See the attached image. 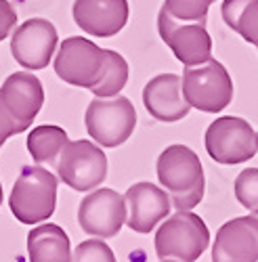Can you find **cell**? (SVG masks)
Wrapping results in <instances>:
<instances>
[{
	"instance_id": "1",
	"label": "cell",
	"mask_w": 258,
	"mask_h": 262,
	"mask_svg": "<svg viewBox=\"0 0 258 262\" xmlns=\"http://www.w3.org/2000/svg\"><path fill=\"white\" fill-rule=\"evenodd\" d=\"M158 181L168 193L172 208L193 210L206 193V177L198 154L187 145L166 147L156 164Z\"/></svg>"
},
{
	"instance_id": "2",
	"label": "cell",
	"mask_w": 258,
	"mask_h": 262,
	"mask_svg": "<svg viewBox=\"0 0 258 262\" xmlns=\"http://www.w3.org/2000/svg\"><path fill=\"white\" fill-rule=\"evenodd\" d=\"M59 179L40 164L24 166L9 195V208L21 225L49 221L57 208Z\"/></svg>"
},
{
	"instance_id": "3",
	"label": "cell",
	"mask_w": 258,
	"mask_h": 262,
	"mask_svg": "<svg viewBox=\"0 0 258 262\" xmlns=\"http://www.w3.org/2000/svg\"><path fill=\"white\" fill-rule=\"evenodd\" d=\"M154 246L160 260L196 262L210 246V231L196 212L177 210L158 227Z\"/></svg>"
},
{
	"instance_id": "4",
	"label": "cell",
	"mask_w": 258,
	"mask_h": 262,
	"mask_svg": "<svg viewBox=\"0 0 258 262\" xmlns=\"http://www.w3.org/2000/svg\"><path fill=\"white\" fill-rule=\"evenodd\" d=\"M181 86L189 107L206 114L223 112L233 99L231 76L225 65L212 57L200 65L185 68L181 76Z\"/></svg>"
},
{
	"instance_id": "5",
	"label": "cell",
	"mask_w": 258,
	"mask_h": 262,
	"mask_svg": "<svg viewBox=\"0 0 258 262\" xmlns=\"http://www.w3.org/2000/svg\"><path fill=\"white\" fill-rule=\"evenodd\" d=\"M84 126L89 137L101 147H120L124 145L137 126V112L122 95L101 99L95 97L84 114Z\"/></svg>"
},
{
	"instance_id": "6",
	"label": "cell",
	"mask_w": 258,
	"mask_h": 262,
	"mask_svg": "<svg viewBox=\"0 0 258 262\" xmlns=\"http://www.w3.org/2000/svg\"><path fill=\"white\" fill-rule=\"evenodd\" d=\"M107 156L93 141H68L57 158L55 170L59 181L70 189L89 193L107 179Z\"/></svg>"
},
{
	"instance_id": "7",
	"label": "cell",
	"mask_w": 258,
	"mask_h": 262,
	"mask_svg": "<svg viewBox=\"0 0 258 262\" xmlns=\"http://www.w3.org/2000/svg\"><path fill=\"white\" fill-rule=\"evenodd\" d=\"M204 145L208 156L217 164L235 166L256 156L258 137L248 120L223 116L206 128Z\"/></svg>"
},
{
	"instance_id": "8",
	"label": "cell",
	"mask_w": 258,
	"mask_h": 262,
	"mask_svg": "<svg viewBox=\"0 0 258 262\" xmlns=\"http://www.w3.org/2000/svg\"><path fill=\"white\" fill-rule=\"evenodd\" d=\"M105 68V49L84 36H70L55 55V74L72 86L91 91L101 80Z\"/></svg>"
},
{
	"instance_id": "9",
	"label": "cell",
	"mask_w": 258,
	"mask_h": 262,
	"mask_svg": "<svg viewBox=\"0 0 258 262\" xmlns=\"http://www.w3.org/2000/svg\"><path fill=\"white\" fill-rule=\"evenodd\" d=\"M158 32L164 45L185 68L200 65L212 57V38L204 21L175 19L162 7L158 13Z\"/></svg>"
},
{
	"instance_id": "10",
	"label": "cell",
	"mask_w": 258,
	"mask_h": 262,
	"mask_svg": "<svg viewBox=\"0 0 258 262\" xmlns=\"http://www.w3.org/2000/svg\"><path fill=\"white\" fill-rule=\"evenodd\" d=\"M126 202L114 189H93L80 202L78 208V225L86 235L99 239H110L120 233L126 225Z\"/></svg>"
},
{
	"instance_id": "11",
	"label": "cell",
	"mask_w": 258,
	"mask_h": 262,
	"mask_svg": "<svg viewBox=\"0 0 258 262\" xmlns=\"http://www.w3.org/2000/svg\"><path fill=\"white\" fill-rule=\"evenodd\" d=\"M57 42V28L51 21L45 17H32L13 32L11 53L21 68L36 72L51 65Z\"/></svg>"
},
{
	"instance_id": "12",
	"label": "cell",
	"mask_w": 258,
	"mask_h": 262,
	"mask_svg": "<svg viewBox=\"0 0 258 262\" xmlns=\"http://www.w3.org/2000/svg\"><path fill=\"white\" fill-rule=\"evenodd\" d=\"M212 262H258V218H231L214 237Z\"/></svg>"
},
{
	"instance_id": "13",
	"label": "cell",
	"mask_w": 258,
	"mask_h": 262,
	"mask_svg": "<svg viewBox=\"0 0 258 262\" xmlns=\"http://www.w3.org/2000/svg\"><path fill=\"white\" fill-rule=\"evenodd\" d=\"M0 99L19 126V133H26L45 105V89L38 76L17 72L11 74L0 86Z\"/></svg>"
},
{
	"instance_id": "14",
	"label": "cell",
	"mask_w": 258,
	"mask_h": 262,
	"mask_svg": "<svg viewBox=\"0 0 258 262\" xmlns=\"http://www.w3.org/2000/svg\"><path fill=\"white\" fill-rule=\"evenodd\" d=\"M124 202L128 210L126 225L141 235L152 233L156 225H160L170 214V208H172L168 193L149 181L135 183L126 191Z\"/></svg>"
},
{
	"instance_id": "15",
	"label": "cell",
	"mask_w": 258,
	"mask_h": 262,
	"mask_svg": "<svg viewBox=\"0 0 258 262\" xmlns=\"http://www.w3.org/2000/svg\"><path fill=\"white\" fill-rule=\"evenodd\" d=\"M76 26L95 38H112L128 24V0H76L74 3Z\"/></svg>"
},
{
	"instance_id": "16",
	"label": "cell",
	"mask_w": 258,
	"mask_h": 262,
	"mask_svg": "<svg viewBox=\"0 0 258 262\" xmlns=\"http://www.w3.org/2000/svg\"><path fill=\"white\" fill-rule=\"evenodd\" d=\"M143 105L147 114L164 124H175L189 114V103L183 97L181 76L160 74L152 78L143 89Z\"/></svg>"
},
{
	"instance_id": "17",
	"label": "cell",
	"mask_w": 258,
	"mask_h": 262,
	"mask_svg": "<svg viewBox=\"0 0 258 262\" xmlns=\"http://www.w3.org/2000/svg\"><path fill=\"white\" fill-rule=\"evenodd\" d=\"M30 262H72L70 237L59 225H36L28 233Z\"/></svg>"
},
{
	"instance_id": "18",
	"label": "cell",
	"mask_w": 258,
	"mask_h": 262,
	"mask_svg": "<svg viewBox=\"0 0 258 262\" xmlns=\"http://www.w3.org/2000/svg\"><path fill=\"white\" fill-rule=\"evenodd\" d=\"M68 133L55 124L36 126L28 135V151L36 164H57V158L68 145Z\"/></svg>"
},
{
	"instance_id": "19",
	"label": "cell",
	"mask_w": 258,
	"mask_h": 262,
	"mask_svg": "<svg viewBox=\"0 0 258 262\" xmlns=\"http://www.w3.org/2000/svg\"><path fill=\"white\" fill-rule=\"evenodd\" d=\"M225 24L258 49V0H223Z\"/></svg>"
},
{
	"instance_id": "20",
	"label": "cell",
	"mask_w": 258,
	"mask_h": 262,
	"mask_svg": "<svg viewBox=\"0 0 258 262\" xmlns=\"http://www.w3.org/2000/svg\"><path fill=\"white\" fill-rule=\"evenodd\" d=\"M126 82H128L126 59L116 51L105 49V68H103L101 80L93 86L91 93L95 97H101V99H110V97H116L122 93Z\"/></svg>"
},
{
	"instance_id": "21",
	"label": "cell",
	"mask_w": 258,
	"mask_h": 262,
	"mask_svg": "<svg viewBox=\"0 0 258 262\" xmlns=\"http://www.w3.org/2000/svg\"><path fill=\"white\" fill-rule=\"evenodd\" d=\"M217 0H164V9L181 21H204L208 19L210 7Z\"/></svg>"
},
{
	"instance_id": "22",
	"label": "cell",
	"mask_w": 258,
	"mask_h": 262,
	"mask_svg": "<svg viewBox=\"0 0 258 262\" xmlns=\"http://www.w3.org/2000/svg\"><path fill=\"white\" fill-rule=\"evenodd\" d=\"M235 198H238V202L254 212L258 210V168H246L238 174V179H235Z\"/></svg>"
},
{
	"instance_id": "23",
	"label": "cell",
	"mask_w": 258,
	"mask_h": 262,
	"mask_svg": "<svg viewBox=\"0 0 258 262\" xmlns=\"http://www.w3.org/2000/svg\"><path fill=\"white\" fill-rule=\"evenodd\" d=\"M72 262H116L112 248L101 239H86L78 244L72 256Z\"/></svg>"
},
{
	"instance_id": "24",
	"label": "cell",
	"mask_w": 258,
	"mask_h": 262,
	"mask_svg": "<svg viewBox=\"0 0 258 262\" xmlns=\"http://www.w3.org/2000/svg\"><path fill=\"white\" fill-rule=\"evenodd\" d=\"M17 24V11L9 0H0V42H3Z\"/></svg>"
},
{
	"instance_id": "25",
	"label": "cell",
	"mask_w": 258,
	"mask_h": 262,
	"mask_svg": "<svg viewBox=\"0 0 258 262\" xmlns=\"http://www.w3.org/2000/svg\"><path fill=\"white\" fill-rule=\"evenodd\" d=\"M15 135H21V133H19V126L15 124L13 116L9 114V109L5 107L3 99H0V147H3V145H5L11 137H15Z\"/></svg>"
},
{
	"instance_id": "26",
	"label": "cell",
	"mask_w": 258,
	"mask_h": 262,
	"mask_svg": "<svg viewBox=\"0 0 258 262\" xmlns=\"http://www.w3.org/2000/svg\"><path fill=\"white\" fill-rule=\"evenodd\" d=\"M0 206H3V185H0Z\"/></svg>"
},
{
	"instance_id": "27",
	"label": "cell",
	"mask_w": 258,
	"mask_h": 262,
	"mask_svg": "<svg viewBox=\"0 0 258 262\" xmlns=\"http://www.w3.org/2000/svg\"><path fill=\"white\" fill-rule=\"evenodd\" d=\"M252 214H254V216H256V218H258V210H254V212H252Z\"/></svg>"
},
{
	"instance_id": "28",
	"label": "cell",
	"mask_w": 258,
	"mask_h": 262,
	"mask_svg": "<svg viewBox=\"0 0 258 262\" xmlns=\"http://www.w3.org/2000/svg\"><path fill=\"white\" fill-rule=\"evenodd\" d=\"M162 262H175V260H162Z\"/></svg>"
},
{
	"instance_id": "29",
	"label": "cell",
	"mask_w": 258,
	"mask_h": 262,
	"mask_svg": "<svg viewBox=\"0 0 258 262\" xmlns=\"http://www.w3.org/2000/svg\"><path fill=\"white\" fill-rule=\"evenodd\" d=\"M256 137H258V135H256Z\"/></svg>"
}]
</instances>
